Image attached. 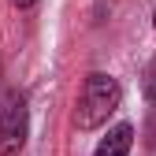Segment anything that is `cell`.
Instances as JSON below:
<instances>
[{
    "label": "cell",
    "instance_id": "6da1fadb",
    "mask_svg": "<svg viewBox=\"0 0 156 156\" xmlns=\"http://www.w3.org/2000/svg\"><path fill=\"white\" fill-rule=\"evenodd\" d=\"M123 101V86L115 82L112 74H89L86 86H82V97H78V108H74V123L78 130H97L108 123V115L119 108Z\"/></svg>",
    "mask_w": 156,
    "mask_h": 156
},
{
    "label": "cell",
    "instance_id": "7a4b0ae2",
    "mask_svg": "<svg viewBox=\"0 0 156 156\" xmlns=\"http://www.w3.org/2000/svg\"><path fill=\"white\" fill-rule=\"evenodd\" d=\"M26 145V104L11 97L0 115V156H19Z\"/></svg>",
    "mask_w": 156,
    "mask_h": 156
},
{
    "label": "cell",
    "instance_id": "3957f363",
    "mask_svg": "<svg viewBox=\"0 0 156 156\" xmlns=\"http://www.w3.org/2000/svg\"><path fill=\"white\" fill-rule=\"evenodd\" d=\"M130 141H134V126L130 123H119V126H112L101 138V145L93 149V156H126L130 152Z\"/></svg>",
    "mask_w": 156,
    "mask_h": 156
},
{
    "label": "cell",
    "instance_id": "277c9868",
    "mask_svg": "<svg viewBox=\"0 0 156 156\" xmlns=\"http://www.w3.org/2000/svg\"><path fill=\"white\" fill-rule=\"evenodd\" d=\"M145 97L156 104V63H152V71H149V78H145Z\"/></svg>",
    "mask_w": 156,
    "mask_h": 156
},
{
    "label": "cell",
    "instance_id": "5b68a950",
    "mask_svg": "<svg viewBox=\"0 0 156 156\" xmlns=\"http://www.w3.org/2000/svg\"><path fill=\"white\" fill-rule=\"evenodd\" d=\"M15 8H30V4H37V0H11Z\"/></svg>",
    "mask_w": 156,
    "mask_h": 156
}]
</instances>
